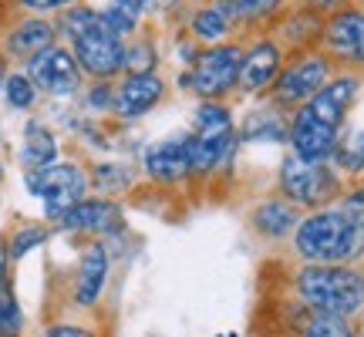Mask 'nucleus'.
<instances>
[{
	"mask_svg": "<svg viewBox=\"0 0 364 337\" xmlns=\"http://www.w3.org/2000/svg\"><path fill=\"white\" fill-rule=\"evenodd\" d=\"M236 132H240V142L247 145H277L287 149L290 139V115L280 112L277 105L263 102H247V112L236 118Z\"/></svg>",
	"mask_w": 364,
	"mask_h": 337,
	"instance_id": "obj_19",
	"label": "nucleus"
},
{
	"mask_svg": "<svg viewBox=\"0 0 364 337\" xmlns=\"http://www.w3.org/2000/svg\"><path fill=\"white\" fill-rule=\"evenodd\" d=\"M11 250H7V243H4V240H0V280H7V277H11Z\"/></svg>",
	"mask_w": 364,
	"mask_h": 337,
	"instance_id": "obj_39",
	"label": "nucleus"
},
{
	"mask_svg": "<svg viewBox=\"0 0 364 337\" xmlns=\"http://www.w3.org/2000/svg\"><path fill=\"white\" fill-rule=\"evenodd\" d=\"M112 98H115V81H88L78 95L85 115L91 118H112Z\"/></svg>",
	"mask_w": 364,
	"mask_h": 337,
	"instance_id": "obj_32",
	"label": "nucleus"
},
{
	"mask_svg": "<svg viewBox=\"0 0 364 337\" xmlns=\"http://www.w3.org/2000/svg\"><path fill=\"white\" fill-rule=\"evenodd\" d=\"M125 206L122 199H112V196H85L81 203H75L71 209H65L58 220H54V230L68 236H88V240H115V236L125 233Z\"/></svg>",
	"mask_w": 364,
	"mask_h": 337,
	"instance_id": "obj_9",
	"label": "nucleus"
},
{
	"mask_svg": "<svg viewBox=\"0 0 364 337\" xmlns=\"http://www.w3.org/2000/svg\"><path fill=\"white\" fill-rule=\"evenodd\" d=\"M44 337H102V334L88 324H78V321H58V324L44 327Z\"/></svg>",
	"mask_w": 364,
	"mask_h": 337,
	"instance_id": "obj_37",
	"label": "nucleus"
},
{
	"mask_svg": "<svg viewBox=\"0 0 364 337\" xmlns=\"http://www.w3.org/2000/svg\"><path fill=\"white\" fill-rule=\"evenodd\" d=\"M0 176H4V166H0Z\"/></svg>",
	"mask_w": 364,
	"mask_h": 337,
	"instance_id": "obj_40",
	"label": "nucleus"
},
{
	"mask_svg": "<svg viewBox=\"0 0 364 337\" xmlns=\"http://www.w3.org/2000/svg\"><path fill=\"white\" fill-rule=\"evenodd\" d=\"M169 41H172V58H176V65H179V68H193L196 58H199V51H203V44H196V41L189 38L182 27H172Z\"/></svg>",
	"mask_w": 364,
	"mask_h": 337,
	"instance_id": "obj_35",
	"label": "nucleus"
},
{
	"mask_svg": "<svg viewBox=\"0 0 364 337\" xmlns=\"http://www.w3.org/2000/svg\"><path fill=\"white\" fill-rule=\"evenodd\" d=\"M344 186H348V179L338 172L334 162H304V159L290 156L287 149L277 162V172H273V189L287 196L300 213L338 203Z\"/></svg>",
	"mask_w": 364,
	"mask_h": 337,
	"instance_id": "obj_3",
	"label": "nucleus"
},
{
	"mask_svg": "<svg viewBox=\"0 0 364 337\" xmlns=\"http://www.w3.org/2000/svg\"><path fill=\"white\" fill-rule=\"evenodd\" d=\"M341 139H344L341 129H331V125L304 115V112H294L290 115L287 152L304 159V162H334V156H338V149H341Z\"/></svg>",
	"mask_w": 364,
	"mask_h": 337,
	"instance_id": "obj_17",
	"label": "nucleus"
},
{
	"mask_svg": "<svg viewBox=\"0 0 364 337\" xmlns=\"http://www.w3.org/2000/svg\"><path fill=\"white\" fill-rule=\"evenodd\" d=\"M48 240H51V226H41V223H24V226H17L11 236V243H7L11 260H24L31 250L44 247Z\"/></svg>",
	"mask_w": 364,
	"mask_h": 337,
	"instance_id": "obj_33",
	"label": "nucleus"
},
{
	"mask_svg": "<svg viewBox=\"0 0 364 337\" xmlns=\"http://www.w3.org/2000/svg\"><path fill=\"white\" fill-rule=\"evenodd\" d=\"M24 189L34 196V199H41L48 223H54L65 209H71L75 203H81L85 196H91L88 166L58 159V162H51V166H44V168H27Z\"/></svg>",
	"mask_w": 364,
	"mask_h": 337,
	"instance_id": "obj_6",
	"label": "nucleus"
},
{
	"mask_svg": "<svg viewBox=\"0 0 364 337\" xmlns=\"http://www.w3.org/2000/svg\"><path fill=\"white\" fill-rule=\"evenodd\" d=\"M321 31H324V17L321 14L307 11V7H290V11L273 24V34L277 41L284 44L290 54L297 51H314L317 44H321Z\"/></svg>",
	"mask_w": 364,
	"mask_h": 337,
	"instance_id": "obj_22",
	"label": "nucleus"
},
{
	"mask_svg": "<svg viewBox=\"0 0 364 337\" xmlns=\"http://www.w3.org/2000/svg\"><path fill=\"white\" fill-rule=\"evenodd\" d=\"M216 4L233 17L243 41L263 34V31H273V24L294 7V0H216Z\"/></svg>",
	"mask_w": 364,
	"mask_h": 337,
	"instance_id": "obj_21",
	"label": "nucleus"
},
{
	"mask_svg": "<svg viewBox=\"0 0 364 337\" xmlns=\"http://www.w3.org/2000/svg\"><path fill=\"white\" fill-rule=\"evenodd\" d=\"M297 7H307V11L321 14V17H331V14L344 11V7H351V4H358V0H294Z\"/></svg>",
	"mask_w": 364,
	"mask_h": 337,
	"instance_id": "obj_38",
	"label": "nucleus"
},
{
	"mask_svg": "<svg viewBox=\"0 0 364 337\" xmlns=\"http://www.w3.org/2000/svg\"><path fill=\"white\" fill-rule=\"evenodd\" d=\"M338 206L344 209V216L354 223L358 240H361V250H364V179H351L344 186V193L338 196Z\"/></svg>",
	"mask_w": 364,
	"mask_h": 337,
	"instance_id": "obj_34",
	"label": "nucleus"
},
{
	"mask_svg": "<svg viewBox=\"0 0 364 337\" xmlns=\"http://www.w3.org/2000/svg\"><path fill=\"white\" fill-rule=\"evenodd\" d=\"M135 4L142 7L145 21L159 24L162 31H172V27L182 21V14L189 11L193 0H135Z\"/></svg>",
	"mask_w": 364,
	"mask_h": 337,
	"instance_id": "obj_31",
	"label": "nucleus"
},
{
	"mask_svg": "<svg viewBox=\"0 0 364 337\" xmlns=\"http://www.w3.org/2000/svg\"><path fill=\"white\" fill-rule=\"evenodd\" d=\"M176 27H182L203 48H213V44H223V41H243L233 24V17L223 11L216 0H193Z\"/></svg>",
	"mask_w": 364,
	"mask_h": 337,
	"instance_id": "obj_20",
	"label": "nucleus"
},
{
	"mask_svg": "<svg viewBox=\"0 0 364 337\" xmlns=\"http://www.w3.org/2000/svg\"><path fill=\"white\" fill-rule=\"evenodd\" d=\"M317 48L338 65V71L364 75V0L324 17Z\"/></svg>",
	"mask_w": 364,
	"mask_h": 337,
	"instance_id": "obj_10",
	"label": "nucleus"
},
{
	"mask_svg": "<svg viewBox=\"0 0 364 337\" xmlns=\"http://www.w3.org/2000/svg\"><path fill=\"white\" fill-rule=\"evenodd\" d=\"M284 294L304 311L364 321V263H294L284 273Z\"/></svg>",
	"mask_w": 364,
	"mask_h": 337,
	"instance_id": "obj_1",
	"label": "nucleus"
},
{
	"mask_svg": "<svg viewBox=\"0 0 364 337\" xmlns=\"http://www.w3.org/2000/svg\"><path fill=\"white\" fill-rule=\"evenodd\" d=\"M17 159H21L24 172L27 168H44L61 159V142H58V135H54V129L48 122H41V118H31V122H27L24 135H21V152H17Z\"/></svg>",
	"mask_w": 364,
	"mask_h": 337,
	"instance_id": "obj_24",
	"label": "nucleus"
},
{
	"mask_svg": "<svg viewBox=\"0 0 364 337\" xmlns=\"http://www.w3.org/2000/svg\"><path fill=\"white\" fill-rule=\"evenodd\" d=\"M287 58H290V51L277 41L273 31H263V34H253V38L243 41V65H240L236 102H263L270 95L273 81L280 78Z\"/></svg>",
	"mask_w": 364,
	"mask_h": 337,
	"instance_id": "obj_7",
	"label": "nucleus"
},
{
	"mask_svg": "<svg viewBox=\"0 0 364 337\" xmlns=\"http://www.w3.org/2000/svg\"><path fill=\"white\" fill-rule=\"evenodd\" d=\"M172 85L166 81L162 71H125L115 81V98H112V122L118 125H132V122H142L145 115H152L156 108L166 105Z\"/></svg>",
	"mask_w": 364,
	"mask_h": 337,
	"instance_id": "obj_13",
	"label": "nucleus"
},
{
	"mask_svg": "<svg viewBox=\"0 0 364 337\" xmlns=\"http://www.w3.org/2000/svg\"><path fill=\"white\" fill-rule=\"evenodd\" d=\"M334 75H338V65H334L321 48H314V51H297V54L287 58L284 71H280V78L273 81L267 102L277 105V108L287 112V115H294L300 105L311 102L314 95L324 88Z\"/></svg>",
	"mask_w": 364,
	"mask_h": 337,
	"instance_id": "obj_4",
	"label": "nucleus"
},
{
	"mask_svg": "<svg viewBox=\"0 0 364 337\" xmlns=\"http://www.w3.org/2000/svg\"><path fill=\"white\" fill-rule=\"evenodd\" d=\"M162 27L159 24H149L139 31V34H132L125 41V71H135V75H142V71H162V34H159Z\"/></svg>",
	"mask_w": 364,
	"mask_h": 337,
	"instance_id": "obj_25",
	"label": "nucleus"
},
{
	"mask_svg": "<svg viewBox=\"0 0 364 337\" xmlns=\"http://www.w3.org/2000/svg\"><path fill=\"white\" fill-rule=\"evenodd\" d=\"M21 331H24V311H21L17 290L7 277V280H0V337H21Z\"/></svg>",
	"mask_w": 364,
	"mask_h": 337,
	"instance_id": "obj_30",
	"label": "nucleus"
},
{
	"mask_svg": "<svg viewBox=\"0 0 364 337\" xmlns=\"http://www.w3.org/2000/svg\"><path fill=\"white\" fill-rule=\"evenodd\" d=\"M0 95H4L7 108H14V112H31L41 98V91L34 88V81L27 78L24 68H21V71H11V75H4V81H0Z\"/></svg>",
	"mask_w": 364,
	"mask_h": 337,
	"instance_id": "obj_29",
	"label": "nucleus"
},
{
	"mask_svg": "<svg viewBox=\"0 0 364 337\" xmlns=\"http://www.w3.org/2000/svg\"><path fill=\"white\" fill-rule=\"evenodd\" d=\"M139 168L132 162H112V159H95L88 166L91 193L95 196H112V199H125L129 193H135L139 186Z\"/></svg>",
	"mask_w": 364,
	"mask_h": 337,
	"instance_id": "obj_23",
	"label": "nucleus"
},
{
	"mask_svg": "<svg viewBox=\"0 0 364 337\" xmlns=\"http://www.w3.org/2000/svg\"><path fill=\"white\" fill-rule=\"evenodd\" d=\"M297 337H361V321H344L331 314H311L300 321Z\"/></svg>",
	"mask_w": 364,
	"mask_h": 337,
	"instance_id": "obj_28",
	"label": "nucleus"
},
{
	"mask_svg": "<svg viewBox=\"0 0 364 337\" xmlns=\"http://www.w3.org/2000/svg\"><path fill=\"white\" fill-rule=\"evenodd\" d=\"M75 4H81V0H11V7L24 14H41V17H58L61 11L75 7Z\"/></svg>",
	"mask_w": 364,
	"mask_h": 337,
	"instance_id": "obj_36",
	"label": "nucleus"
},
{
	"mask_svg": "<svg viewBox=\"0 0 364 337\" xmlns=\"http://www.w3.org/2000/svg\"><path fill=\"white\" fill-rule=\"evenodd\" d=\"M334 166L344 179H364V122H348L344 129V139H341V149L334 156Z\"/></svg>",
	"mask_w": 364,
	"mask_h": 337,
	"instance_id": "obj_27",
	"label": "nucleus"
},
{
	"mask_svg": "<svg viewBox=\"0 0 364 337\" xmlns=\"http://www.w3.org/2000/svg\"><path fill=\"white\" fill-rule=\"evenodd\" d=\"M58 41H61V34H58L54 17L24 14V17H17V21L7 27V34H4V58L24 68L34 54L48 51L51 44H58Z\"/></svg>",
	"mask_w": 364,
	"mask_h": 337,
	"instance_id": "obj_18",
	"label": "nucleus"
},
{
	"mask_svg": "<svg viewBox=\"0 0 364 337\" xmlns=\"http://www.w3.org/2000/svg\"><path fill=\"white\" fill-rule=\"evenodd\" d=\"M139 172L149 186L159 189H179V186H193V156H189V132L169 135L149 142L139 159Z\"/></svg>",
	"mask_w": 364,
	"mask_h": 337,
	"instance_id": "obj_12",
	"label": "nucleus"
},
{
	"mask_svg": "<svg viewBox=\"0 0 364 337\" xmlns=\"http://www.w3.org/2000/svg\"><path fill=\"white\" fill-rule=\"evenodd\" d=\"M27 78L34 81V88L41 95H48V98H58V102H68V98H78L88 78L81 75L78 61H75V54L68 48L65 41H58L51 44L48 51L34 54L31 61L24 65Z\"/></svg>",
	"mask_w": 364,
	"mask_h": 337,
	"instance_id": "obj_11",
	"label": "nucleus"
},
{
	"mask_svg": "<svg viewBox=\"0 0 364 337\" xmlns=\"http://www.w3.org/2000/svg\"><path fill=\"white\" fill-rule=\"evenodd\" d=\"M300 213L287 196H280L277 189H270V193L257 196L253 203H250L247 209V230L253 240H260L263 247L270 250H287V243H290V236H294V230H297L300 223Z\"/></svg>",
	"mask_w": 364,
	"mask_h": 337,
	"instance_id": "obj_15",
	"label": "nucleus"
},
{
	"mask_svg": "<svg viewBox=\"0 0 364 337\" xmlns=\"http://www.w3.org/2000/svg\"><path fill=\"white\" fill-rule=\"evenodd\" d=\"M75 61H78L81 75L88 81H118L125 75V41L115 38L105 21L91 24L88 31H81L75 38L65 41Z\"/></svg>",
	"mask_w": 364,
	"mask_h": 337,
	"instance_id": "obj_8",
	"label": "nucleus"
},
{
	"mask_svg": "<svg viewBox=\"0 0 364 337\" xmlns=\"http://www.w3.org/2000/svg\"><path fill=\"white\" fill-rule=\"evenodd\" d=\"M364 102V75H354V71H338L334 78L327 81L324 88L314 95L307 105H300L297 112L324 122L331 129H348V122L354 118V112L361 108Z\"/></svg>",
	"mask_w": 364,
	"mask_h": 337,
	"instance_id": "obj_14",
	"label": "nucleus"
},
{
	"mask_svg": "<svg viewBox=\"0 0 364 337\" xmlns=\"http://www.w3.org/2000/svg\"><path fill=\"white\" fill-rule=\"evenodd\" d=\"M236 102H196L189 132L193 135H223L236 129Z\"/></svg>",
	"mask_w": 364,
	"mask_h": 337,
	"instance_id": "obj_26",
	"label": "nucleus"
},
{
	"mask_svg": "<svg viewBox=\"0 0 364 337\" xmlns=\"http://www.w3.org/2000/svg\"><path fill=\"white\" fill-rule=\"evenodd\" d=\"M287 253L294 263H364L358 230L338 203L304 213Z\"/></svg>",
	"mask_w": 364,
	"mask_h": 337,
	"instance_id": "obj_2",
	"label": "nucleus"
},
{
	"mask_svg": "<svg viewBox=\"0 0 364 337\" xmlns=\"http://www.w3.org/2000/svg\"><path fill=\"white\" fill-rule=\"evenodd\" d=\"M108 277H112V250H108V240H88L78 257L71 304L78 311H91L102 300L105 287H108Z\"/></svg>",
	"mask_w": 364,
	"mask_h": 337,
	"instance_id": "obj_16",
	"label": "nucleus"
},
{
	"mask_svg": "<svg viewBox=\"0 0 364 337\" xmlns=\"http://www.w3.org/2000/svg\"><path fill=\"white\" fill-rule=\"evenodd\" d=\"M243 65V41H223L203 48L189 71V95L196 102H236Z\"/></svg>",
	"mask_w": 364,
	"mask_h": 337,
	"instance_id": "obj_5",
	"label": "nucleus"
}]
</instances>
